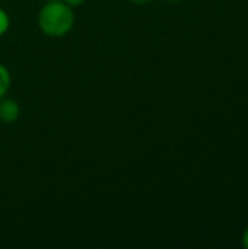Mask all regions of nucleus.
<instances>
[{"mask_svg": "<svg viewBox=\"0 0 248 249\" xmlns=\"http://www.w3.org/2000/svg\"><path fill=\"white\" fill-rule=\"evenodd\" d=\"M45 1H57V0H45Z\"/></svg>", "mask_w": 248, "mask_h": 249, "instance_id": "1a4fd4ad", "label": "nucleus"}, {"mask_svg": "<svg viewBox=\"0 0 248 249\" xmlns=\"http://www.w3.org/2000/svg\"><path fill=\"white\" fill-rule=\"evenodd\" d=\"M75 15L69 4L57 0L47 1L38 13V25L48 36H63L73 28Z\"/></svg>", "mask_w": 248, "mask_h": 249, "instance_id": "f257e3e1", "label": "nucleus"}, {"mask_svg": "<svg viewBox=\"0 0 248 249\" xmlns=\"http://www.w3.org/2000/svg\"><path fill=\"white\" fill-rule=\"evenodd\" d=\"M170 3H180V1H183V0H168Z\"/></svg>", "mask_w": 248, "mask_h": 249, "instance_id": "6e6552de", "label": "nucleus"}, {"mask_svg": "<svg viewBox=\"0 0 248 249\" xmlns=\"http://www.w3.org/2000/svg\"><path fill=\"white\" fill-rule=\"evenodd\" d=\"M85 0H64V3L66 4H69L70 7H75V6H79V4H82Z\"/></svg>", "mask_w": 248, "mask_h": 249, "instance_id": "39448f33", "label": "nucleus"}, {"mask_svg": "<svg viewBox=\"0 0 248 249\" xmlns=\"http://www.w3.org/2000/svg\"><path fill=\"white\" fill-rule=\"evenodd\" d=\"M10 86V73L9 70L0 64V99L4 98V95L7 93Z\"/></svg>", "mask_w": 248, "mask_h": 249, "instance_id": "7ed1b4c3", "label": "nucleus"}, {"mask_svg": "<svg viewBox=\"0 0 248 249\" xmlns=\"http://www.w3.org/2000/svg\"><path fill=\"white\" fill-rule=\"evenodd\" d=\"M243 247L248 249V228L244 231V235H243Z\"/></svg>", "mask_w": 248, "mask_h": 249, "instance_id": "423d86ee", "label": "nucleus"}, {"mask_svg": "<svg viewBox=\"0 0 248 249\" xmlns=\"http://www.w3.org/2000/svg\"><path fill=\"white\" fill-rule=\"evenodd\" d=\"M20 108L16 101L9 99V98H1L0 99V121L10 124L15 123L19 117Z\"/></svg>", "mask_w": 248, "mask_h": 249, "instance_id": "f03ea898", "label": "nucleus"}, {"mask_svg": "<svg viewBox=\"0 0 248 249\" xmlns=\"http://www.w3.org/2000/svg\"><path fill=\"white\" fill-rule=\"evenodd\" d=\"M9 16H7V13L3 10V9H0V36L7 31V28H9Z\"/></svg>", "mask_w": 248, "mask_h": 249, "instance_id": "20e7f679", "label": "nucleus"}, {"mask_svg": "<svg viewBox=\"0 0 248 249\" xmlns=\"http://www.w3.org/2000/svg\"><path fill=\"white\" fill-rule=\"evenodd\" d=\"M130 1L134 3V4H148V3H151L153 0H130Z\"/></svg>", "mask_w": 248, "mask_h": 249, "instance_id": "0eeeda50", "label": "nucleus"}]
</instances>
